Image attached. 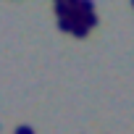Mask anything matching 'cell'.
<instances>
[{
    "instance_id": "obj_1",
    "label": "cell",
    "mask_w": 134,
    "mask_h": 134,
    "mask_svg": "<svg viewBox=\"0 0 134 134\" xmlns=\"http://www.w3.org/2000/svg\"><path fill=\"white\" fill-rule=\"evenodd\" d=\"M74 26H76V24H74L71 19H58V29H60V32H74Z\"/></svg>"
},
{
    "instance_id": "obj_2",
    "label": "cell",
    "mask_w": 134,
    "mask_h": 134,
    "mask_svg": "<svg viewBox=\"0 0 134 134\" xmlns=\"http://www.w3.org/2000/svg\"><path fill=\"white\" fill-rule=\"evenodd\" d=\"M87 32H90V26H87V24H76L71 34H74V37H87Z\"/></svg>"
},
{
    "instance_id": "obj_3",
    "label": "cell",
    "mask_w": 134,
    "mask_h": 134,
    "mask_svg": "<svg viewBox=\"0 0 134 134\" xmlns=\"http://www.w3.org/2000/svg\"><path fill=\"white\" fill-rule=\"evenodd\" d=\"M84 24H87V26H95V24H97V16H95V13L84 16Z\"/></svg>"
},
{
    "instance_id": "obj_4",
    "label": "cell",
    "mask_w": 134,
    "mask_h": 134,
    "mask_svg": "<svg viewBox=\"0 0 134 134\" xmlns=\"http://www.w3.org/2000/svg\"><path fill=\"white\" fill-rule=\"evenodd\" d=\"M16 134H34V131H32V126H19Z\"/></svg>"
},
{
    "instance_id": "obj_5",
    "label": "cell",
    "mask_w": 134,
    "mask_h": 134,
    "mask_svg": "<svg viewBox=\"0 0 134 134\" xmlns=\"http://www.w3.org/2000/svg\"><path fill=\"white\" fill-rule=\"evenodd\" d=\"M131 5H134V3H131Z\"/></svg>"
}]
</instances>
